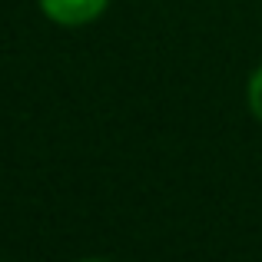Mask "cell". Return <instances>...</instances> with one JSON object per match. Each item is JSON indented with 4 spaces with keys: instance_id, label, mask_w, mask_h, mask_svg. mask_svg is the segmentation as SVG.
I'll use <instances>...</instances> for the list:
<instances>
[{
    "instance_id": "cell-3",
    "label": "cell",
    "mask_w": 262,
    "mask_h": 262,
    "mask_svg": "<svg viewBox=\"0 0 262 262\" xmlns=\"http://www.w3.org/2000/svg\"><path fill=\"white\" fill-rule=\"evenodd\" d=\"M83 262H106V259H83Z\"/></svg>"
},
{
    "instance_id": "cell-1",
    "label": "cell",
    "mask_w": 262,
    "mask_h": 262,
    "mask_svg": "<svg viewBox=\"0 0 262 262\" xmlns=\"http://www.w3.org/2000/svg\"><path fill=\"white\" fill-rule=\"evenodd\" d=\"M47 20L60 27H86L96 17H103V10L110 7V0H37Z\"/></svg>"
},
{
    "instance_id": "cell-2",
    "label": "cell",
    "mask_w": 262,
    "mask_h": 262,
    "mask_svg": "<svg viewBox=\"0 0 262 262\" xmlns=\"http://www.w3.org/2000/svg\"><path fill=\"white\" fill-rule=\"evenodd\" d=\"M246 100H249V110H252V116L262 123V63L252 70V77H249V86H246Z\"/></svg>"
}]
</instances>
